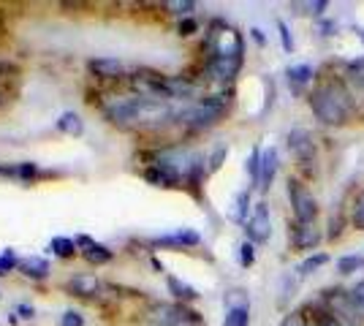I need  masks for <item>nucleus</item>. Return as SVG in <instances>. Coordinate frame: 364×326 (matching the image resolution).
Returning <instances> with one entry per match:
<instances>
[{
    "instance_id": "nucleus-24",
    "label": "nucleus",
    "mask_w": 364,
    "mask_h": 326,
    "mask_svg": "<svg viewBox=\"0 0 364 326\" xmlns=\"http://www.w3.org/2000/svg\"><path fill=\"white\" fill-rule=\"evenodd\" d=\"M326 261H329V253H313V256H307L302 264H299V269H296V272H299L302 278H304V275H313V272H316V269H321Z\"/></svg>"
},
{
    "instance_id": "nucleus-1",
    "label": "nucleus",
    "mask_w": 364,
    "mask_h": 326,
    "mask_svg": "<svg viewBox=\"0 0 364 326\" xmlns=\"http://www.w3.org/2000/svg\"><path fill=\"white\" fill-rule=\"evenodd\" d=\"M104 117L112 125H120V128H136V125H161L171 120V117H180L182 112L171 107L164 98H155V95L139 93V95H117L112 98L109 104L101 107Z\"/></svg>"
},
{
    "instance_id": "nucleus-16",
    "label": "nucleus",
    "mask_w": 364,
    "mask_h": 326,
    "mask_svg": "<svg viewBox=\"0 0 364 326\" xmlns=\"http://www.w3.org/2000/svg\"><path fill=\"white\" fill-rule=\"evenodd\" d=\"M274 174H277V150L274 147H267L261 153V180H258V190H269L274 183Z\"/></svg>"
},
{
    "instance_id": "nucleus-12",
    "label": "nucleus",
    "mask_w": 364,
    "mask_h": 326,
    "mask_svg": "<svg viewBox=\"0 0 364 326\" xmlns=\"http://www.w3.org/2000/svg\"><path fill=\"white\" fill-rule=\"evenodd\" d=\"M65 291L71 296H82V299H98V296H104L107 286L95 275H71L65 280Z\"/></svg>"
},
{
    "instance_id": "nucleus-3",
    "label": "nucleus",
    "mask_w": 364,
    "mask_h": 326,
    "mask_svg": "<svg viewBox=\"0 0 364 326\" xmlns=\"http://www.w3.org/2000/svg\"><path fill=\"white\" fill-rule=\"evenodd\" d=\"M310 109L323 125H346L353 117V95L340 79H326L310 95Z\"/></svg>"
},
{
    "instance_id": "nucleus-31",
    "label": "nucleus",
    "mask_w": 364,
    "mask_h": 326,
    "mask_svg": "<svg viewBox=\"0 0 364 326\" xmlns=\"http://www.w3.org/2000/svg\"><path fill=\"white\" fill-rule=\"evenodd\" d=\"M60 326H85V315L79 310H65L60 315Z\"/></svg>"
},
{
    "instance_id": "nucleus-34",
    "label": "nucleus",
    "mask_w": 364,
    "mask_h": 326,
    "mask_svg": "<svg viewBox=\"0 0 364 326\" xmlns=\"http://www.w3.org/2000/svg\"><path fill=\"white\" fill-rule=\"evenodd\" d=\"M348 77L353 79L356 85H362V87H364V58H362V60L350 63V65H348Z\"/></svg>"
},
{
    "instance_id": "nucleus-23",
    "label": "nucleus",
    "mask_w": 364,
    "mask_h": 326,
    "mask_svg": "<svg viewBox=\"0 0 364 326\" xmlns=\"http://www.w3.org/2000/svg\"><path fill=\"white\" fill-rule=\"evenodd\" d=\"M49 253L58 256V259H74L76 253H79V248H76V239H68V237H52Z\"/></svg>"
},
{
    "instance_id": "nucleus-27",
    "label": "nucleus",
    "mask_w": 364,
    "mask_h": 326,
    "mask_svg": "<svg viewBox=\"0 0 364 326\" xmlns=\"http://www.w3.org/2000/svg\"><path fill=\"white\" fill-rule=\"evenodd\" d=\"M261 153L264 150H258V147H253V153H250V158H247V177H250V183H253V188H258V180H261Z\"/></svg>"
},
{
    "instance_id": "nucleus-40",
    "label": "nucleus",
    "mask_w": 364,
    "mask_h": 326,
    "mask_svg": "<svg viewBox=\"0 0 364 326\" xmlns=\"http://www.w3.org/2000/svg\"><path fill=\"white\" fill-rule=\"evenodd\" d=\"M253 38H256L258 44H264V36H261V31H258V28H253Z\"/></svg>"
},
{
    "instance_id": "nucleus-4",
    "label": "nucleus",
    "mask_w": 364,
    "mask_h": 326,
    "mask_svg": "<svg viewBox=\"0 0 364 326\" xmlns=\"http://www.w3.org/2000/svg\"><path fill=\"white\" fill-rule=\"evenodd\" d=\"M228 104H231V95L228 93L207 95V98H201L196 104H191L188 109H182L180 120L188 125V128H193V131H204V128L215 125L226 114Z\"/></svg>"
},
{
    "instance_id": "nucleus-10",
    "label": "nucleus",
    "mask_w": 364,
    "mask_h": 326,
    "mask_svg": "<svg viewBox=\"0 0 364 326\" xmlns=\"http://www.w3.org/2000/svg\"><path fill=\"white\" fill-rule=\"evenodd\" d=\"M223 326H250V299L242 288H234L226 294Z\"/></svg>"
},
{
    "instance_id": "nucleus-39",
    "label": "nucleus",
    "mask_w": 364,
    "mask_h": 326,
    "mask_svg": "<svg viewBox=\"0 0 364 326\" xmlns=\"http://www.w3.org/2000/svg\"><path fill=\"white\" fill-rule=\"evenodd\" d=\"M16 313H22V318H33V315H36V310H33V308H28V305H19V308H16Z\"/></svg>"
},
{
    "instance_id": "nucleus-29",
    "label": "nucleus",
    "mask_w": 364,
    "mask_h": 326,
    "mask_svg": "<svg viewBox=\"0 0 364 326\" xmlns=\"http://www.w3.org/2000/svg\"><path fill=\"white\" fill-rule=\"evenodd\" d=\"M166 9L171 14H180V16H191L196 11V3L193 0H168Z\"/></svg>"
},
{
    "instance_id": "nucleus-33",
    "label": "nucleus",
    "mask_w": 364,
    "mask_h": 326,
    "mask_svg": "<svg viewBox=\"0 0 364 326\" xmlns=\"http://www.w3.org/2000/svg\"><path fill=\"white\" fill-rule=\"evenodd\" d=\"M277 31H280V41H283V49H286V52H294V38H291L289 25H286L283 19H277Z\"/></svg>"
},
{
    "instance_id": "nucleus-25",
    "label": "nucleus",
    "mask_w": 364,
    "mask_h": 326,
    "mask_svg": "<svg viewBox=\"0 0 364 326\" xmlns=\"http://www.w3.org/2000/svg\"><path fill=\"white\" fill-rule=\"evenodd\" d=\"M22 264L19 261V256H16V250L6 248L3 253H0V278H6V275H11L16 266Z\"/></svg>"
},
{
    "instance_id": "nucleus-8",
    "label": "nucleus",
    "mask_w": 364,
    "mask_h": 326,
    "mask_svg": "<svg viewBox=\"0 0 364 326\" xmlns=\"http://www.w3.org/2000/svg\"><path fill=\"white\" fill-rule=\"evenodd\" d=\"M289 150L304 171H313V163L318 158V147H316V139H313V134L307 128H302V125L299 128H291Z\"/></svg>"
},
{
    "instance_id": "nucleus-32",
    "label": "nucleus",
    "mask_w": 364,
    "mask_h": 326,
    "mask_svg": "<svg viewBox=\"0 0 364 326\" xmlns=\"http://www.w3.org/2000/svg\"><path fill=\"white\" fill-rule=\"evenodd\" d=\"M348 291H350V299H353V305H356V308H359V313L364 315V278L359 280L353 288H348Z\"/></svg>"
},
{
    "instance_id": "nucleus-2",
    "label": "nucleus",
    "mask_w": 364,
    "mask_h": 326,
    "mask_svg": "<svg viewBox=\"0 0 364 326\" xmlns=\"http://www.w3.org/2000/svg\"><path fill=\"white\" fill-rule=\"evenodd\" d=\"M245 60L242 33L223 19H215L207 36V74L215 82H231L240 74Z\"/></svg>"
},
{
    "instance_id": "nucleus-15",
    "label": "nucleus",
    "mask_w": 364,
    "mask_h": 326,
    "mask_svg": "<svg viewBox=\"0 0 364 326\" xmlns=\"http://www.w3.org/2000/svg\"><path fill=\"white\" fill-rule=\"evenodd\" d=\"M291 242L296 250H313L318 248L321 242V229L318 223H294V234H291Z\"/></svg>"
},
{
    "instance_id": "nucleus-36",
    "label": "nucleus",
    "mask_w": 364,
    "mask_h": 326,
    "mask_svg": "<svg viewBox=\"0 0 364 326\" xmlns=\"http://www.w3.org/2000/svg\"><path fill=\"white\" fill-rule=\"evenodd\" d=\"M0 177H14V180H19V163H0Z\"/></svg>"
},
{
    "instance_id": "nucleus-37",
    "label": "nucleus",
    "mask_w": 364,
    "mask_h": 326,
    "mask_svg": "<svg viewBox=\"0 0 364 326\" xmlns=\"http://www.w3.org/2000/svg\"><path fill=\"white\" fill-rule=\"evenodd\" d=\"M196 28H198L196 19H182L177 31H180V36H193V33H196Z\"/></svg>"
},
{
    "instance_id": "nucleus-6",
    "label": "nucleus",
    "mask_w": 364,
    "mask_h": 326,
    "mask_svg": "<svg viewBox=\"0 0 364 326\" xmlns=\"http://www.w3.org/2000/svg\"><path fill=\"white\" fill-rule=\"evenodd\" d=\"M289 199L294 223H318V202H316L313 190L304 185L302 180H296V177L289 180Z\"/></svg>"
},
{
    "instance_id": "nucleus-13",
    "label": "nucleus",
    "mask_w": 364,
    "mask_h": 326,
    "mask_svg": "<svg viewBox=\"0 0 364 326\" xmlns=\"http://www.w3.org/2000/svg\"><path fill=\"white\" fill-rule=\"evenodd\" d=\"M76 248L82 250V256L95 266L109 264V261L114 259V250H109L107 245H101V242H92L90 237H85V234H79V237H76Z\"/></svg>"
},
{
    "instance_id": "nucleus-18",
    "label": "nucleus",
    "mask_w": 364,
    "mask_h": 326,
    "mask_svg": "<svg viewBox=\"0 0 364 326\" xmlns=\"http://www.w3.org/2000/svg\"><path fill=\"white\" fill-rule=\"evenodd\" d=\"M302 318L307 321V326H346L343 321H337L334 315H329L321 305H307L302 310Z\"/></svg>"
},
{
    "instance_id": "nucleus-38",
    "label": "nucleus",
    "mask_w": 364,
    "mask_h": 326,
    "mask_svg": "<svg viewBox=\"0 0 364 326\" xmlns=\"http://www.w3.org/2000/svg\"><path fill=\"white\" fill-rule=\"evenodd\" d=\"M280 326H307V321L302 318V313H296V315H289Z\"/></svg>"
},
{
    "instance_id": "nucleus-21",
    "label": "nucleus",
    "mask_w": 364,
    "mask_h": 326,
    "mask_svg": "<svg viewBox=\"0 0 364 326\" xmlns=\"http://www.w3.org/2000/svg\"><path fill=\"white\" fill-rule=\"evenodd\" d=\"M313 77H316V71H313V65H294V68H289V82H291V90L294 93H302L304 85H310L313 82Z\"/></svg>"
},
{
    "instance_id": "nucleus-7",
    "label": "nucleus",
    "mask_w": 364,
    "mask_h": 326,
    "mask_svg": "<svg viewBox=\"0 0 364 326\" xmlns=\"http://www.w3.org/2000/svg\"><path fill=\"white\" fill-rule=\"evenodd\" d=\"M150 321L155 326H201V315L177 302V305H152Z\"/></svg>"
},
{
    "instance_id": "nucleus-11",
    "label": "nucleus",
    "mask_w": 364,
    "mask_h": 326,
    "mask_svg": "<svg viewBox=\"0 0 364 326\" xmlns=\"http://www.w3.org/2000/svg\"><path fill=\"white\" fill-rule=\"evenodd\" d=\"M198 242H201V234L196 232V229H174V232L168 234H158V237H152L150 248H196Z\"/></svg>"
},
{
    "instance_id": "nucleus-9",
    "label": "nucleus",
    "mask_w": 364,
    "mask_h": 326,
    "mask_svg": "<svg viewBox=\"0 0 364 326\" xmlns=\"http://www.w3.org/2000/svg\"><path fill=\"white\" fill-rule=\"evenodd\" d=\"M245 234H247V242L253 245H264L269 237H272V215H269V204L258 202L253 204V212L245 223Z\"/></svg>"
},
{
    "instance_id": "nucleus-22",
    "label": "nucleus",
    "mask_w": 364,
    "mask_h": 326,
    "mask_svg": "<svg viewBox=\"0 0 364 326\" xmlns=\"http://www.w3.org/2000/svg\"><path fill=\"white\" fill-rule=\"evenodd\" d=\"M19 269L33 280H44L49 275V261L41 259V256H28V259H22V264Z\"/></svg>"
},
{
    "instance_id": "nucleus-28",
    "label": "nucleus",
    "mask_w": 364,
    "mask_h": 326,
    "mask_svg": "<svg viewBox=\"0 0 364 326\" xmlns=\"http://www.w3.org/2000/svg\"><path fill=\"white\" fill-rule=\"evenodd\" d=\"M359 269H364L362 256H343V259L337 261V272H340V275H350V272H359Z\"/></svg>"
},
{
    "instance_id": "nucleus-20",
    "label": "nucleus",
    "mask_w": 364,
    "mask_h": 326,
    "mask_svg": "<svg viewBox=\"0 0 364 326\" xmlns=\"http://www.w3.org/2000/svg\"><path fill=\"white\" fill-rule=\"evenodd\" d=\"M234 210H231V220L234 223H247V217L253 212V204H250V190H240L237 196H234V204H231Z\"/></svg>"
},
{
    "instance_id": "nucleus-14",
    "label": "nucleus",
    "mask_w": 364,
    "mask_h": 326,
    "mask_svg": "<svg viewBox=\"0 0 364 326\" xmlns=\"http://www.w3.org/2000/svg\"><path fill=\"white\" fill-rule=\"evenodd\" d=\"M87 68L98 79H122L128 74L125 63L117 58H92V60H87Z\"/></svg>"
},
{
    "instance_id": "nucleus-26",
    "label": "nucleus",
    "mask_w": 364,
    "mask_h": 326,
    "mask_svg": "<svg viewBox=\"0 0 364 326\" xmlns=\"http://www.w3.org/2000/svg\"><path fill=\"white\" fill-rule=\"evenodd\" d=\"M350 223H353V229L364 232V188L356 193V199H353V207H350Z\"/></svg>"
},
{
    "instance_id": "nucleus-30",
    "label": "nucleus",
    "mask_w": 364,
    "mask_h": 326,
    "mask_svg": "<svg viewBox=\"0 0 364 326\" xmlns=\"http://www.w3.org/2000/svg\"><path fill=\"white\" fill-rule=\"evenodd\" d=\"M240 264H242L245 269L256 264V245H253V242H242V245H240Z\"/></svg>"
},
{
    "instance_id": "nucleus-19",
    "label": "nucleus",
    "mask_w": 364,
    "mask_h": 326,
    "mask_svg": "<svg viewBox=\"0 0 364 326\" xmlns=\"http://www.w3.org/2000/svg\"><path fill=\"white\" fill-rule=\"evenodd\" d=\"M55 128L65 134V136H82L85 134V120L76 114V112H63L60 117H58V123Z\"/></svg>"
},
{
    "instance_id": "nucleus-5",
    "label": "nucleus",
    "mask_w": 364,
    "mask_h": 326,
    "mask_svg": "<svg viewBox=\"0 0 364 326\" xmlns=\"http://www.w3.org/2000/svg\"><path fill=\"white\" fill-rule=\"evenodd\" d=\"M321 308L334 315L337 321H343L346 326H362L364 324V315L359 313V308L353 305L350 299V291L346 288H326L321 294Z\"/></svg>"
},
{
    "instance_id": "nucleus-35",
    "label": "nucleus",
    "mask_w": 364,
    "mask_h": 326,
    "mask_svg": "<svg viewBox=\"0 0 364 326\" xmlns=\"http://www.w3.org/2000/svg\"><path fill=\"white\" fill-rule=\"evenodd\" d=\"M226 156H228L226 147H218V150L213 153V158H210V166H207V169H210V171H218V169H220V163H223V158H226Z\"/></svg>"
},
{
    "instance_id": "nucleus-41",
    "label": "nucleus",
    "mask_w": 364,
    "mask_h": 326,
    "mask_svg": "<svg viewBox=\"0 0 364 326\" xmlns=\"http://www.w3.org/2000/svg\"><path fill=\"white\" fill-rule=\"evenodd\" d=\"M356 36H359V41H364V28H356Z\"/></svg>"
},
{
    "instance_id": "nucleus-17",
    "label": "nucleus",
    "mask_w": 364,
    "mask_h": 326,
    "mask_svg": "<svg viewBox=\"0 0 364 326\" xmlns=\"http://www.w3.org/2000/svg\"><path fill=\"white\" fill-rule=\"evenodd\" d=\"M166 286H168V294L174 296L177 302H182V305H185V302H196L198 296H201L191 283L174 278V275H166Z\"/></svg>"
}]
</instances>
